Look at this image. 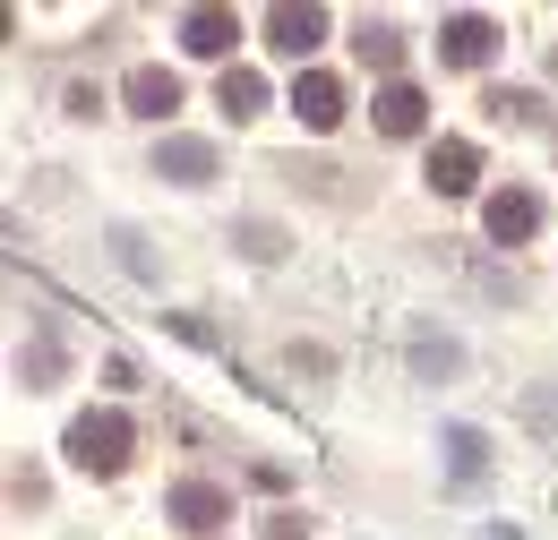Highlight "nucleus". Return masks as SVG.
I'll return each instance as SVG.
<instances>
[{
    "label": "nucleus",
    "instance_id": "obj_1",
    "mask_svg": "<svg viewBox=\"0 0 558 540\" xmlns=\"http://www.w3.org/2000/svg\"><path fill=\"white\" fill-rule=\"evenodd\" d=\"M70 464L95 472V480H112L130 464V420H121V412H77L70 420Z\"/></svg>",
    "mask_w": 558,
    "mask_h": 540
},
{
    "label": "nucleus",
    "instance_id": "obj_2",
    "mask_svg": "<svg viewBox=\"0 0 558 540\" xmlns=\"http://www.w3.org/2000/svg\"><path fill=\"white\" fill-rule=\"evenodd\" d=\"M163 515H172L181 532H223V524H232V498H223L215 480H181V489L163 498Z\"/></svg>",
    "mask_w": 558,
    "mask_h": 540
},
{
    "label": "nucleus",
    "instance_id": "obj_3",
    "mask_svg": "<svg viewBox=\"0 0 558 540\" xmlns=\"http://www.w3.org/2000/svg\"><path fill=\"white\" fill-rule=\"evenodd\" d=\"M232 44H241V17L232 9H181V52L232 69Z\"/></svg>",
    "mask_w": 558,
    "mask_h": 540
},
{
    "label": "nucleus",
    "instance_id": "obj_4",
    "mask_svg": "<svg viewBox=\"0 0 558 540\" xmlns=\"http://www.w3.org/2000/svg\"><path fill=\"white\" fill-rule=\"evenodd\" d=\"M155 172L181 181V189H207L215 172H223V155H215L207 137H163V146H155Z\"/></svg>",
    "mask_w": 558,
    "mask_h": 540
},
{
    "label": "nucleus",
    "instance_id": "obj_5",
    "mask_svg": "<svg viewBox=\"0 0 558 540\" xmlns=\"http://www.w3.org/2000/svg\"><path fill=\"white\" fill-rule=\"evenodd\" d=\"M473 181H482V146L438 137V146H429V189H438V198H473Z\"/></svg>",
    "mask_w": 558,
    "mask_h": 540
},
{
    "label": "nucleus",
    "instance_id": "obj_6",
    "mask_svg": "<svg viewBox=\"0 0 558 540\" xmlns=\"http://www.w3.org/2000/svg\"><path fill=\"white\" fill-rule=\"evenodd\" d=\"M438 52H447L456 69H482L489 52H498V26H489L482 9H456V17L438 26Z\"/></svg>",
    "mask_w": 558,
    "mask_h": 540
},
{
    "label": "nucleus",
    "instance_id": "obj_7",
    "mask_svg": "<svg viewBox=\"0 0 558 540\" xmlns=\"http://www.w3.org/2000/svg\"><path fill=\"white\" fill-rule=\"evenodd\" d=\"M292 112H301V130H336V121H344V86H336V77H327V69H301V77H292Z\"/></svg>",
    "mask_w": 558,
    "mask_h": 540
},
{
    "label": "nucleus",
    "instance_id": "obj_8",
    "mask_svg": "<svg viewBox=\"0 0 558 540\" xmlns=\"http://www.w3.org/2000/svg\"><path fill=\"white\" fill-rule=\"evenodd\" d=\"M482 223H489V241H507V249H515V241H533V232H542V198H533V189H498V198L482 206Z\"/></svg>",
    "mask_w": 558,
    "mask_h": 540
},
{
    "label": "nucleus",
    "instance_id": "obj_9",
    "mask_svg": "<svg viewBox=\"0 0 558 540\" xmlns=\"http://www.w3.org/2000/svg\"><path fill=\"white\" fill-rule=\"evenodd\" d=\"M267 44L292 52V61H310L327 44V9H267Z\"/></svg>",
    "mask_w": 558,
    "mask_h": 540
},
{
    "label": "nucleus",
    "instance_id": "obj_10",
    "mask_svg": "<svg viewBox=\"0 0 558 540\" xmlns=\"http://www.w3.org/2000/svg\"><path fill=\"white\" fill-rule=\"evenodd\" d=\"M121 103H130V112H146V121H163V112H181V77H172V69H130V77H121Z\"/></svg>",
    "mask_w": 558,
    "mask_h": 540
},
{
    "label": "nucleus",
    "instance_id": "obj_11",
    "mask_svg": "<svg viewBox=\"0 0 558 540\" xmlns=\"http://www.w3.org/2000/svg\"><path fill=\"white\" fill-rule=\"evenodd\" d=\"M438 446H447V480H456V489H473V480L489 472V438H482V429H464V420H456Z\"/></svg>",
    "mask_w": 558,
    "mask_h": 540
},
{
    "label": "nucleus",
    "instance_id": "obj_12",
    "mask_svg": "<svg viewBox=\"0 0 558 540\" xmlns=\"http://www.w3.org/2000/svg\"><path fill=\"white\" fill-rule=\"evenodd\" d=\"M369 112H378V130H387V137H421V121H429L421 86H404V77H396V86H387V95H378Z\"/></svg>",
    "mask_w": 558,
    "mask_h": 540
},
{
    "label": "nucleus",
    "instance_id": "obj_13",
    "mask_svg": "<svg viewBox=\"0 0 558 540\" xmlns=\"http://www.w3.org/2000/svg\"><path fill=\"white\" fill-rule=\"evenodd\" d=\"M215 103H223L232 121H258V112H267V77H258V69H223V86H215Z\"/></svg>",
    "mask_w": 558,
    "mask_h": 540
},
{
    "label": "nucleus",
    "instance_id": "obj_14",
    "mask_svg": "<svg viewBox=\"0 0 558 540\" xmlns=\"http://www.w3.org/2000/svg\"><path fill=\"white\" fill-rule=\"evenodd\" d=\"M456 369H464V343H447V335L421 327L413 335V378H456Z\"/></svg>",
    "mask_w": 558,
    "mask_h": 540
},
{
    "label": "nucleus",
    "instance_id": "obj_15",
    "mask_svg": "<svg viewBox=\"0 0 558 540\" xmlns=\"http://www.w3.org/2000/svg\"><path fill=\"white\" fill-rule=\"evenodd\" d=\"M361 61L396 69V61H404V35H396V26H361Z\"/></svg>",
    "mask_w": 558,
    "mask_h": 540
},
{
    "label": "nucleus",
    "instance_id": "obj_16",
    "mask_svg": "<svg viewBox=\"0 0 558 540\" xmlns=\"http://www.w3.org/2000/svg\"><path fill=\"white\" fill-rule=\"evenodd\" d=\"M52 369H61V352H52V343H35V352H17V378H26V386H44Z\"/></svg>",
    "mask_w": 558,
    "mask_h": 540
},
{
    "label": "nucleus",
    "instance_id": "obj_17",
    "mask_svg": "<svg viewBox=\"0 0 558 540\" xmlns=\"http://www.w3.org/2000/svg\"><path fill=\"white\" fill-rule=\"evenodd\" d=\"M241 249H250V258H283V232L276 223H241Z\"/></svg>",
    "mask_w": 558,
    "mask_h": 540
},
{
    "label": "nucleus",
    "instance_id": "obj_18",
    "mask_svg": "<svg viewBox=\"0 0 558 540\" xmlns=\"http://www.w3.org/2000/svg\"><path fill=\"white\" fill-rule=\"evenodd\" d=\"M112 249H121V267H130V274H155V258H146V241H138V232H130V223L112 232Z\"/></svg>",
    "mask_w": 558,
    "mask_h": 540
},
{
    "label": "nucleus",
    "instance_id": "obj_19",
    "mask_svg": "<svg viewBox=\"0 0 558 540\" xmlns=\"http://www.w3.org/2000/svg\"><path fill=\"white\" fill-rule=\"evenodd\" d=\"M524 420H533V429H558V395H524Z\"/></svg>",
    "mask_w": 558,
    "mask_h": 540
},
{
    "label": "nucleus",
    "instance_id": "obj_20",
    "mask_svg": "<svg viewBox=\"0 0 558 540\" xmlns=\"http://www.w3.org/2000/svg\"><path fill=\"white\" fill-rule=\"evenodd\" d=\"M267 540H310V515H267Z\"/></svg>",
    "mask_w": 558,
    "mask_h": 540
}]
</instances>
